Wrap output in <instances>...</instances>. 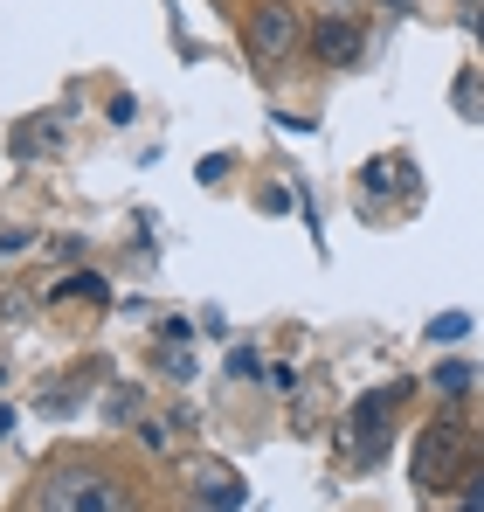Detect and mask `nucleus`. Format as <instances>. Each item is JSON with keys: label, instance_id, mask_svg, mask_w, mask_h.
I'll list each match as a JSON object with an SVG mask.
<instances>
[{"label": "nucleus", "instance_id": "obj_1", "mask_svg": "<svg viewBox=\"0 0 484 512\" xmlns=\"http://www.w3.org/2000/svg\"><path fill=\"white\" fill-rule=\"evenodd\" d=\"M35 512H139V499H132L125 478H111L97 464H63V471L42 478Z\"/></svg>", "mask_w": 484, "mask_h": 512}, {"label": "nucleus", "instance_id": "obj_2", "mask_svg": "<svg viewBox=\"0 0 484 512\" xmlns=\"http://www.w3.org/2000/svg\"><path fill=\"white\" fill-rule=\"evenodd\" d=\"M291 49H298V7H291V0H263V7L249 14V56H256L263 70H277Z\"/></svg>", "mask_w": 484, "mask_h": 512}, {"label": "nucleus", "instance_id": "obj_3", "mask_svg": "<svg viewBox=\"0 0 484 512\" xmlns=\"http://www.w3.org/2000/svg\"><path fill=\"white\" fill-rule=\"evenodd\" d=\"M402 395H408V381H395V388H381V395H367L360 409H353V436L374 450L381 443V423H388V409H402Z\"/></svg>", "mask_w": 484, "mask_h": 512}, {"label": "nucleus", "instance_id": "obj_4", "mask_svg": "<svg viewBox=\"0 0 484 512\" xmlns=\"http://www.w3.org/2000/svg\"><path fill=\"white\" fill-rule=\"evenodd\" d=\"M457 450H464V436H457L450 423H436L429 436H422V457H415V478H422V485H436V478H443V457L457 464Z\"/></svg>", "mask_w": 484, "mask_h": 512}, {"label": "nucleus", "instance_id": "obj_5", "mask_svg": "<svg viewBox=\"0 0 484 512\" xmlns=\"http://www.w3.org/2000/svg\"><path fill=\"white\" fill-rule=\"evenodd\" d=\"M319 56L325 63H360V28H353V21H325L319 28Z\"/></svg>", "mask_w": 484, "mask_h": 512}, {"label": "nucleus", "instance_id": "obj_6", "mask_svg": "<svg viewBox=\"0 0 484 512\" xmlns=\"http://www.w3.org/2000/svg\"><path fill=\"white\" fill-rule=\"evenodd\" d=\"M471 381H478V374H471V367H436V381H429V388H436V395H450V402H457V395H471Z\"/></svg>", "mask_w": 484, "mask_h": 512}, {"label": "nucleus", "instance_id": "obj_7", "mask_svg": "<svg viewBox=\"0 0 484 512\" xmlns=\"http://www.w3.org/2000/svg\"><path fill=\"white\" fill-rule=\"evenodd\" d=\"M429 333H436V340H464V333H471V319H464V312H450V319H436Z\"/></svg>", "mask_w": 484, "mask_h": 512}, {"label": "nucleus", "instance_id": "obj_8", "mask_svg": "<svg viewBox=\"0 0 484 512\" xmlns=\"http://www.w3.org/2000/svg\"><path fill=\"white\" fill-rule=\"evenodd\" d=\"M139 443H146V450H173V429L166 423H139Z\"/></svg>", "mask_w": 484, "mask_h": 512}, {"label": "nucleus", "instance_id": "obj_9", "mask_svg": "<svg viewBox=\"0 0 484 512\" xmlns=\"http://www.w3.org/2000/svg\"><path fill=\"white\" fill-rule=\"evenodd\" d=\"M132 416H139V395H132V388H125V395H111V423H132Z\"/></svg>", "mask_w": 484, "mask_h": 512}, {"label": "nucleus", "instance_id": "obj_10", "mask_svg": "<svg viewBox=\"0 0 484 512\" xmlns=\"http://www.w3.org/2000/svg\"><path fill=\"white\" fill-rule=\"evenodd\" d=\"M28 243H35V236H28V229H14V236H0V256H21Z\"/></svg>", "mask_w": 484, "mask_h": 512}, {"label": "nucleus", "instance_id": "obj_11", "mask_svg": "<svg viewBox=\"0 0 484 512\" xmlns=\"http://www.w3.org/2000/svg\"><path fill=\"white\" fill-rule=\"evenodd\" d=\"M464 512H484V478L471 485V492H464Z\"/></svg>", "mask_w": 484, "mask_h": 512}, {"label": "nucleus", "instance_id": "obj_12", "mask_svg": "<svg viewBox=\"0 0 484 512\" xmlns=\"http://www.w3.org/2000/svg\"><path fill=\"white\" fill-rule=\"evenodd\" d=\"M478 35H484V21H478Z\"/></svg>", "mask_w": 484, "mask_h": 512}]
</instances>
